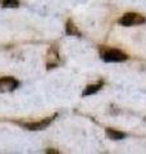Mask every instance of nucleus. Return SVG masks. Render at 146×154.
Returning a JSON list of instances; mask_svg holds the SVG:
<instances>
[{
    "label": "nucleus",
    "mask_w": 146,
    "mask_h": 154,
    "mask_svg": "<svg viewBox=\"0 0 146 154\" xmlns=\"http://www.w3.org/2000/svg\"><path fill=\"white\" fill-rule=\"evenodd\" d=\"M100 57L104 62L108 63H122L128 59V55L119 49H113V48H101Z\"/></svg>",
    "instance_id": "f257e3e1"
},
{
    "label": "nucleus",
    "mask_w": 146,
    "mask_h": 154,
    "mask_svg": "<svg viewBox=\"0 0 146 154\" xmlns=\"http://www.w3.org/2000/svg\"><path fill=\"white\" fill-rule=\"evenodd\" d=\"M144 23H146V17L140 13H135V12L124 13L119 18V25H122L123 27L140 26V25H144Z\"/></svg>",
    "instance_id": "f03ea898"
},
{
    "label": "nucleus",
    "mask_w": 146,
    "mask_h": 154,
    "mask_svg": "<svg viewBox=\"0 0 146 154\" xmlns=\"http://www.w3.org/2000/svg\"><path fill=\"white\" fill-rule=\"evenodd\" d=\"M55 118V116L53 117H47V118H44L41 121H33V122H18L23 128H27V130H31V131H40V130H45L49 125L53 122V119Z\"/></svg>",
    "instance_id": "7ed1b4c3"
},
{
    "label": "nucleus",
    "mask_w": 146,
    "mask_h": 154,
    "mask_svg": "<svg viewBox=\"0 0 146 154\" xmlns=\"http://www.w3.org/2000/svg\"><path fill=\"white\" fill-rule=\"evenodd\" d=\"M19 82L14 77H0V93H11L18 88Z\"/></svg>",
    "instance_id": "20e7f679"
},
{
    "label": "nucleus",
    "mask_w": 146,
    "mask_h": 154,
    "mask_svg": "<svg viewBox=\"0 0 146 154\" xmlns=\"http://www.w3.org/2000/svg\"><path fill=\"white\" fill-rule=\"evenodd\" d=\"M65 32H67V35H69V36H81L80 30L77 28L75 23H73L72 19H68L65 23Z\"/></svg>",
    "instance_id": "39448f33"
},
{
    "label": "nucleus",
    "mask_w": 146,
    "mask_h": 154,
    "mask_svg": "<svg viewBox=\"0 0 146 154\" xmlns=\"http://www.w3.org/2000/svg\"><path fill=\"white\" fill-rule=\"evenodd\" d=\"M106 136L110 140H122V139L126 137V134L122 131H118V130H114V128H106Z\"/></svg>",
    "instance_id": "423d86ee"
},
{
    "label": "nucleus",
    "mask_w": 146,
    "mask_h": 154,
    "mask_svg": "<svg viewBox=\"0 0 146 154\" xmlns=\"http://www.w3.org/2000/svg\"><path fill=\"white\" fill-rule=\"evenodd\" d=\"M101 86H103V82H99V84H92V85H89L86 86V89L84 90V96H89V95H94L95 93H97Z\"/></svg>",
    "instance_id": "0eeeda50"
},
{
    "label": "nucleus",
    "mask_w": 146,
    "mask_h": 154,
    "mask_svg": "<svg viewBox=\"0 0 146 154\" xmlns=\"http://www.w3.org/2000/svg\"><path fill=\"white\" fill-rule=\"evenodd\" d=\"M2 5L4 8H17L19 5V3H18V0H3Z\"/></svg>",
    "instance_id": "6e6552de"
},
{
    "label": "nucleus",
    "mask_w": 146,
    "mask_h": 154,
    "mask_svg": "<svg viewBox=\"0 0 146 154\" xmlns=\"http://www.w3.org/2000/svg\"><path fill=\"white\" fill-rule=\"evenodd\" d=\"M46 153H58V150H51V149H49V150H46Z\"/></svg>",
    "instance_id": "1a4fd4ad"
}]
</instances>
